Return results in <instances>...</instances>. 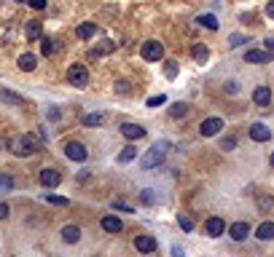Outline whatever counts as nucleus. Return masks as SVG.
Wrapping results in <instances>:
<instances>
[{"label":"nucleus","instance_id":"nucleus-1","mask_svg":"<svg viewBox=\"0 0 274 257\" xmlns=\"http://www.w3.org/2000/svg\"><path fill=\"white\" fill-rule=\"evenodd\" d=\"M167 150H169V145H167V142H156L145 155H143L140 166H143V169H153V166H159V164L164 161V155H167Z\"/></svg>","mask_w":274,"mask_h":257},{"label":"nucleus","instance_id":"nucleus-2","mask_svg":"<svg viewBox=\"0 0 274 257\" xmlns=\"http://www.w3.org/2000/svg\"><path fill=\"white\" fill-rule=\"evenodd\" d=\"M38 150H41V148H38L35 137H30V134L11 139V153L14 155H32V153H38Z\"/></svg>","mask_w":274,"mask_h":257},{"label":"nucleus","instance_id":"nucleus-3","mask_svg":"<svg viewBox=\"0 0 274 257\" xmlns=\"http://www.w3.org/2000/svg\"><path fill=\"white\" fill-rule=\"evenodd\" d=\"M67 80H70V86H76V89H86L89 86V73L83 64H70V70H67Z\"/></svg>","mask_w":274,"mask_h":257},{"label":"nucleus","instance_id":"nucleus-4","mask_svg":"<svg viewBox=\"0 0 274 257\" xmlns=\"http://www.w3.org/2000/svg\"><path fill=\"white\" fill-rule=\"evenodd\" d=\"M140 54H143V59H148V62H159V59L164 57V46L159 43V40H145Z\"/></svg>","mask_w":274,"mask_h":257},{"label":"nucleus","instance_id":"nucleus-5","mask_svg":"<svg viewBox=\"0 0 274 257\" xmlns=\"http://www.w3.org/2000/svg\"><path fill=\"white\" fill-rule=\"evenodd\" d=\"M221 129H223L221 118H207V121H202V126H199V134H202V137H215Z\"/></svg>","mask_w":274,"mask_h":257},{"label":"nucleus","instance_id":"nucleus-6","mask_svg":"<svg viewBox=\"0 0 274 257\" xmlns=\"http://www.w3.org/2000/svg\"><path fill=\"white\" fill-rule=\"evenodd\" d=\"M64 155H67V158L70 161H86V148H83L81 142H67L64 145Z\"/></svg>","mask_w":274,"mask_h":257},{"label":"nucleus","instance_id":"nucleus-7","mask_svg":"<svg viewBox=\"0 0 274 257\" xmlns=\"http://www.w3.org/2000/svg\"><path fill=\"white\" fill-rule=\"evenodd\" d=\"M204 230H207V236L218 239V236H223V230H226V223H223L221 217H210L207 223H204Z\"/></svg>","mask_w":274,"mask_h":257},{"label":"nucleus","instance_id":"nucleus-8","mask_svg":"<svg viewBox=\"0 0 274 257\" xmlns=\"http://www.w3.org/2000/svg\"><path fill=\"white\" fill-rule=\"evenodd\" d=\"M121 134L134 142V139H143V137H145V129H143L140 123H124L121 126Z\"/></svg>","mask_w":274,"mask_h":257},{"label":"nucleus","instance_id":"nucleus-9","mask_svg":"<svg viewBox=\"0 0 274 257\" xmlns=\"http://www.w3.org/2000/svg\"><path fill=\"white\" fill-rule=\"evenodd\" d=\"M59 182H62V177H59L57 169H43L41 171V185L43 188H57Z\"/></svg>","mask_w":274,"mask_h":257},{"label":"nucleus","instance_id":"nucleus-10","mask_svg":"<svg viewBox=\"0 0 274 257\" xmlns=\"http://www.w3.org/2000/svg\"><path fill=\"white\" fill-rule=\"evenodd\" d=\"M134 249L151 255V252L156 249V239H153V236H137V239H134Z\"/></svg>","mask_w":274,"mask_h":257},{"label":"nucleus","instance_id":"nucleus-11","mask_svg":"<svg viewBox=\"0 0 274 257\" xmlns=\"http://www.w3.org/2000/svg\"><path fill=\"white\" fill-rule=\"evenodd\" d=\"M228 236H231L234 241H245L247 236H250V225L247 223H234L231 228H228Z\"/></svg>","mask_w":274,"mask_h":257},{"label":"nucleus","instance_id":"nucleus-12","mask_svg":"<svg viewBox=\"0 0 274 257\" xmlns=\"http://www.w3.org/2000/svg\"><path fill=\"white\" fill-rule=\"evenodd\" d=\"M272 57H274L272 51H258V48H253V51H247V54H245V62H250V64H261V62H272Z\"/></svg>","mask_w":274,"mask_h":257},{"label":"nucleus","instance_id":"nucleus-13","mask_svg":"<svg viewBox=\"0 0 274 257\" xmlns=\"http://www.w3.org/2000/svg\"><path fill=\"white\" fill-rule=\"evenodd\" d=\"M253 102H256L258 107H266V105L272 102V91H269V86H258L256 91H253Z\"/></svg>","mask_w":274,"mask_h":257},{"label":"nucleus","instance_id":"nucleus-14","mask_svg":"<svg viewBox=\"0 0 274 257\" xmlns=\"http://www.w3.org/2000/svg\"><path fill=\"white\" fill-rule=\"evenodd\" d=\"M124 223L116 217V214H105L102 217V230H108V233H121Z\"/></svg>","mask_w":274,"mask_h":257},{"label":"nucleus","instance_id":"nucleus-15","mask_svg":"<svg viewBox=\"0 0 274 257\" xmlns=\"http://www.w3.org/2000/svg\"><path fill=\"white\" fill-rule=\"evenodd\" d=\"M250 137L256 139V142H269V139H272V132H269L263 123H253L250 126Z\"/></svg>","mask_w":274,"mask_h":257},{"label":"nucleus","instance_id":"nucleus-16","mask_svg":"<svg viewBox=\"0 0 274 257\" xmlns=\"http://www.w3.org/2000/svg\"><path fill=\"white\" fill-rule=\"evenodd\" d=\"M78 239H81V228H78V225H64L62 228V241L64 244H76Z\"/></svg>","mask_w":274,"mask_h":257},{"label":"nucleus","instance_id":"nucleus-17","mask_svg":"<svg viewBox=\"0 0 274 257\" xmlns=\"http://www.w3.org/2000/svg\"><path fill=\"white\" fill-rule=\"evenodd\" d=\"M35 64H38L35 54H22V57H19V70H24V73H32Z\"/></svg>","mask_w":274,"mask_h":257},{"label":"nucleus","instance_id":"nucleus-18","mask_svg":"<svg viewBox=\"0 0 274 257\" xmlns=\"http://www.w3.org/2000/svg\"><path fill=\"white\" fill-rule=\"evenodd\" d=\"M94 32H97L94 22H83V24H78V30H76V35H78L81 40H86V38H94Z\"/></svg>","mask_w":274,"mask_h":257},{"label":"nucleus","instance_id":"nucleus-19","mask_svg":"<svg viewBox=\"0 0 274 257\" xmlns=\"http://www.w3.org/2000/svg\"><path fill=\"white\" fill-rule=\"evenodd\" d=\"M0 102H6V105H24V99L19 97V94L8 91V89H0Z\"/></svg>","mask_w":274,"mask_h":257},{"label":"nucleus","instance_id":"nucleus-20","mask_svg":"<svg viewBox=\"0 0 274 257\" xmlns=\"http://www.w3.org/2000/svg\"><path fill=\"white\" fill-rule=\"evenodd\" d=\"M41 54H43V57H51V54H57V40H54V38H43V40H41Z\"/></svg>","mask_w":274,"mask_h":257},{"label":"nucleus","instance_id":"nucleus-21","mask_svg":"<svg viewBox=\"0 0 274 257\" xmlns=\"http://www.w3.org/2000/svg\"><path fill=\"white\" fill-rule=\"evenodd\" d=\"M256 236H258L261 241H272V239H274V223H263L261 228H258Z\"/></svg>","mask_w":274,"mask_h":257},{"label":"nucleus","instance_id":"nucleus-22","mask_svg":"<svg viewBox=\"0 0 274 257\" xmlns=\"http://www.w3.org/2000/svg\"><path fill=\"white\" fill-rule=\"evenodd\" d=\"M134 155H137V148H134V145H127V148L118 153V161H121V164H129V161H134Z\"/></svg>","mask_w":274,"mask_h":257},{"label":"nucleus","instance_id":"nucleus-23","mask_svg":"<svg viewBox=\"0 0 274 257\" xmlns=\"http://www.w3.org/2000/svg\"><path fill=\"white\" fill-rule=\"evenodd\" d=\"M41 32H43L41 22H30L27 24V40H38V38H41Z\"/></svg>","mask_w":274,"mask_h":257},{"label":"nucleus","instance_id":"nucleus-24","mask_svg":"<svg viewBox=\"0 0 274 257\" xmlns=\"http://www.w3.org/2000/svg\"><path fill=\"white\" fill-rule=\"evenodd\" d=\"M196 22L202 24V27H207V30H218V19L212 16V14H204V16H199Z\"/></svg>","mask_w":274,"mask_h":257},{"label":"nucleus","instance_id":"nucleus-25","mask_svg":"<svg viewBox=\"0 0 274 257\" xmlns=\"http://www.w3.org/2000/svg\"><path fill=\"white\" fill-rule=\"evenodd\" d=\"M207 57H210V48L207 46H202V43L193 46V59H196V62H207Z\"/></svg>","mask_w":274,"mask_h":257},{"label":"nucleus","instance_id":"nucleus-26","mask_svg":"<svg viewBox=\"0 0 274 257\" xmlns=\"http://www.w3.org/2000/svg\"><path fill=\"white\" fill-rule=\"evenodd\" d=\"M186 113H188V105H183V102H177V105L169 107V115H172V118H183Z\"/></svg>","mask_w":274,"mask_h":257},{"label":"nucleus","instance_id":"nucleus-27","mask_svg":"<svg viewBox=\"0 0 274 257\" xmlns=\"http://www.w3.org/2000/svg\"><path fill=\"white\" fill-rule=\"evenodd\" d=\"M102 121H105V118H102V115H99V113L83 115V126H99V123H102Z\"/></svg>","mask_w":274,"mask_h":257},{"label":"nucleus","instance_id":"nucleus-28","mask_svg":"<svg viewBox=\"0 0 274 257\" xmlns=\"http://www.w3.org/2000/svg\"><path fill=\"white\" fill-rule=\"evenodd\" d=\"M177 225H180L186 233H188V230H193V220L188 217V214H177Z\"/></svg>","mask_w":274,"mask_h":257},{"label":"nucleus","instance_id":"nucleus-29","mask_svg":"<svg viewBox=\"0 0 274 257\" xmlns=\"http://www.w3.org/2000/svg\"><path fill=\"white\" fill-rule=\"evenodd\" d=\"M108 51H113V40H102V46L99 48H94L89 57H99V54H108Z\"/></svg>","mask_w":274,"mask_h":257},{"label":"nucleus","instance_id":"nucleus-30","mask_svg":"<svg viewBox=\"0 0 274 257\" xmlns=\"http://www.w3.org/2000/svg\"><path fill=\"white\" fill-rule=\"evenodd\" d=\"M140 201H143V204H145V206H153V204H156V196H153V190H143V193H140Z\"/></svg>","mask_w":274,"mask_h":257},{"label":"nucleus","instance_id":"nucleus-31","mask_svg":"<svg viewBox=\"0 0 274 257\" xmlns=\"http://www.w3.org/2000/svg\"><path fill=\"white\" fill-rule=\"evenodd\" d=\"M46 201H48V204H54V206H67V204H70L67 198H62V196H51V193L46 196Z\"/></svg>","mask_w":274,"mask_h":257},{"label":"nucleus","instance_id":"nucleus-32","mask_svg":"<svg viewBox=\"0 0 274 257\" xmlns=\"http://www.w3.org/2000/svg\"><path fill=\"white\" fill-rule=\"evenodd\" d=\"M164 73H167V78H175V75H177V62H172V59H169L167 67H164Z\"/></svg>","mask_w":274,"mask_h":257},{"label":"nucleus","instance_id":"nucleus-33","mask_svg":"<svg viewBox=\"0 0 274 257\" xmlns=\"http://www.w3.org/2000/svg\"><path fill=\"white\" fill-rule=\"evenodd\" d=\"M234 148H237V139H234V137H223L221 150H234Z\"/></svg>","mask_w":274,"mask_h":257},{"label":"nucleus","instance_id":"nucleus-34","mask_svg":"<svg viewBox=\"0 0 274 257\" xmlns=\"http://www.w3.org/2000/svg\"><path fill=\"white\" fill-rule=\"evenodd\" d=\"M164 102H167V97H164V94H159V97L148 99V107H159V105H164Z\"/></svg>","mask_w":274,"mask_h":257},{"label":"nucleus","instance_id":"nucleus-35","mask_svg":"<svg viewBox=\"0 0 274 257\" xmlns=\"http://www.w3.org/2000/svg\"><path fill=\"white\" fill-rule=\"evenodd\" d=\"M272 206V196H258V209H269Z\"/></svg>","mask_w":274,"mask_h":257},{"label":"nucleus","instance_id":"nucleus-36","mask_svg":"<svg viewBox=\"0 0 274 257\" xmlns=\"http://www.w3.org/2000/svg\"><path fill=\"white\" fill-rule=\"evenodd\" d=\"M0 188H3V190H11L14 188V180L6 177V174H0Z\"/></svg>","mask_w":274,"mask_h":257},{"label":"nucleus","instance_id":"nucleus-37","mask_svg":"<svg viewBox=\"0 0 274 257\" xmlns=\"http://www.w3.org/2000/svg\"><path fill=\"white\" fill-rule=\"evenodd\" d=\"M245 40H247V38H242V35H231V38H228V46H234V48H237V46H242Z\"/></svg>","mask_w":274,"mask_h":257},{"label":"nucleus","instance_id":"nucleus-38","mask_svg":"<svg viewBox=\"0 0 274 257\" xmlns=\"http://www.w3.org/2000/svg\"><path fill=\"white\" fill-rule=\"evenodd\" d=\"M116 91L118 94H129V83H127V80H118V83H116Z\"/></svg>","mask_w":274,"mask_h":257},{"label":"nucleus","instance_id":"nucleus-39","mask_svg":"<svg viewBox=\"0 0 274 257\" xmlns=\"http://www.w3.org/2000/svg\"><path fill=\"white\" fill-rule=\"evenodd\" d=\"M113 209H118V212H132V206L124 204V201H113Z\"/></svg>","mask_w":274,"mask_h":257},{"label":"nucleus","instance_id":"nucleus-40","mask_svg":"<svg viewBox=\"0 0 274 257\" xmlns=\"http://www.w3.org/2000/svg\"><path fill=\"white\" fill-rule=\"evenodd\" d=\"M27 3L32 8H38V11H43V8H46V0H27Z\"/></svg>","mask_w":274,"mask_h":257},{"label":"nucleus","instance_id":"nucleus-41","mask_svg":"<svg viewBox=\"0 0 274 257\" xmlns=\"http://www.w3.org/2000/svg\"><path fill=\"white\" fill-rule=\"evenodd\" d=\"M46 118H48V121H57V118H59V110H57V107H48V110H46Z\"/></svg>","mask_w":274,"mask_h":257},{"label":"nucleus","instance_id":"nucleus-42","mask_svg":"<svg viewBox=\"0 0 274 257\" xmlns=\"http://www.w3.org/2000/svg\"><path fill=\"white\" fill-rule=\"evenodd\" d=\"M226 91H228V94H237V91H239L237 80H228V83H226Z\"/></svg>","mask_w":274,"mask_h":257},{"label":"nucleus","instance_id":"nucleus-43","mask_svg":"<svg viewBox=\"0 0 274 257\" xmlns=\"http://www.w3.org/2000/svg\"><path fill=\"white\" fill-rule=\"evenodd\" d=\"M11 212H8V204H0V220H6Z\"/></svg>","mask_w":274,"mask_h":257},{"label":"nucleus","instance_id":"nucleus-44","mask_svg":"<svg viewBox=\"0 0 274 257\" xmlns=\"http://www.w3.org/2000/svg\"><path fill=\"white\" fill-rule=\"evenodd\" d=\"M266 16L274 19V0H269V3H266Z\"/></svg>","mask_w":274,"mask_h":257},{"label":"nucleus","instance_id":"nucleus-45","mask_svg":"<svg viewBox=\"0 0 274 257\" xmlns=\"http://www.w3.org/2000/svg\"><path fill=\"white\" fill-rule=\"evenodd\" d=\"M172 257H186V252H183L180 246H172Z\"/></svg>","mask_w":274,"mask_h":257},{"label":"nucleus","instance_id":"nucleus-46","mask_svg":"<svg viewBox=\"0 0 274 257\" xmlns=\"http://www.w3.org/2000/svg\"><path fill=\"white\" fill-rule=\"evenodd\" d=\"M266 51L274 54V35H272V38H266Z\"/></svg>","mask_w":274,"mask_h":257},{"label":"nucleus","instance_id":"nucleus-47","mask_svg":"<svg viewBox=\"0 0 274 257\" xmlns=\"http://www.w3.org/2000/svg\"><path fill=\"white\" fill-rule=\"evenodd\" d=\"M272 166H274V153H272Z\"/></svg>","mask_w":274,"mask_h":257},{"label":"nucleus","instance_id":"nucleus-48","mask_svg":"<svg viewBox=\"0 0 274 257\" xmlns=\"http://www.w3.org/2000/svg\"><path fill=\"white\" fill-rule=\"evenodd\" d=\"M19 3H27V0H19Z\"/></svg>","mask_w":274,"mask_h":257}]
</instances>
